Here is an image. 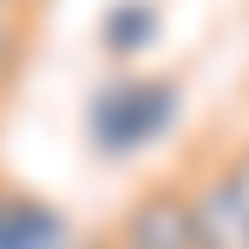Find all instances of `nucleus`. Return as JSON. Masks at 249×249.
Here are the masks:
<instances>
[{"instance_id":"f257e3e1","label":"nucleus","mask_w":249,"mask_h":249,"mask_svg":"<svg viewBox=\"0 0 249 249\" xmlns=\"http://www.w3.org/2000/svg\"><path fill=\"white\" fill-rule=\"evenodd\" d=\"M184 118V79L177 72H138L124 66L112 72L86 105V144L99 151L105 164H124V158H144L151 144L177 131Z\"/></svg>"},{"instance_id":"7ed1b4c3","label":"nucleus","mask_w":249,"mask_h":249,"mask_svg":"<svg viewBox=\"0 0 249 249\" xmlns=\"http://www.w3.org/2000/svg\"><path fill=\"white\" fill-rule=\"evenodd\" d=\"M0 249H79L72 216L0 171Z\"/></svg>"},{"instance_id":"6e6552de","label":"nucleus","mask_w":249,"mask_h":249,"mask_svg":"<svg viewBox=\"0 0 249 249\" xmlns=\"http://www.w3.org/2000/svg\"><path fill=\"white\" fill-rule=\"evenodd\" d=\"M39 7H46V0H0V33H13V39H33Z\"/></svg>"},{"instance_id":"39448f33","label":"nucleus","mask_w":249,"mask_h":249,"mask_svg":"<svg viewBox=\"0 0 249 249\" xmlns=\"http://www.w3.org/2000/svg\"><path fill=\"white\" fill-rule=\"evenodd\" d=\"M158 33H164L158 0H112L105 20H99V46H105V59H112L118 72H124L131 59H144V53L158 46Z\"/></svg>"},{"instance_id":"1a4fd4ad","label":"nucleus","mask_w":249,"mask_h":249,"mask_svg":"<svg viewBox=\"0 0 249 249\" xmlns=\"http://www.w3.org/2000/svg\"><path fill=\"white\" fill-rule=\"evenodd\" d=\"M92 249H105V243H92Z\"/></svg>"},{"instance_id":"f03ea898","label":"nucleus","mask_w":249,"mask_h":249,"mask_svg":"<svg viewBox=\"0 0 249 249\" xmlns=\"http://www.w3.org/2000/svg\"><path fill=\"white\" fill-rule=\"evenodd\" d=\"M105 249H197V216H190L184 177H151L124 197Z\"/></svg>"},{"instance_id":"0eeeda50","label":"nucleus","mask_w":249,"mask_h":249,"mask_svg":"<svg viewBox=\"0 0 249 249\" xmlns=\"http://www.w3.org/2000/svg\"><path fill=\"white\" fill-rule=\"evenodd\" d=\"M20 72H26V39L0 33V105L13 99V86H20Z\"/></svg>"},{"instance_id":"423d86ee","label":"nucleus","mask_w":249,"mask_h":249,"mask_svg":"<svg viewBox=\"0 0 249 249\" xmlns=\"http://www.w3.org/2000/svg\"><path fill=\"white\" fill-rule=\"evenodd\" d=\"M210 164L223 171V184H230V197L249 210V138H236V144H216L210 151Z\"/></svg>"},{"instance_id":"20e7f679","label":"nucleus","mask_w":249,"mask_h":249,"mask_svg":"<svg viewBox=\"0 0 249 249\" xmlns=\"http://www.w3.org/2000/svg\"><path fill=\"white\" fill-rule=\"evenodd\" d=\"M190 190V216H197V249H249V210L230 197L223 171L210 158H197L190 171H177Z\"/></svg>"}]
</instances>
